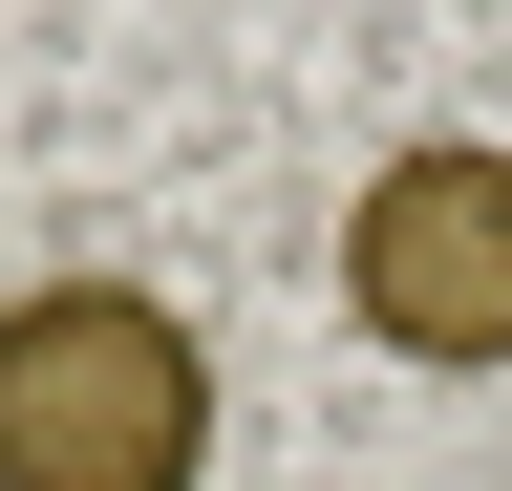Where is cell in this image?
Listing matches in <instances>:
<instances>
[{"label":"cell","instance_id":"6da1fadb","mask_svg":"<svg viewBox=\"0 0 512 491\" xmlns=\"http://www.w3.org/2000/svg\"><path fill=\"white\" fill-rule=\"evenodd\" d=\"M214 470V342L150 278L0 299V491H192Z\"/></svg>","mask_w":512,"mask_h":491},{"label":"cell","instance_id":"7a4b0ae2","mask_svg":"<svg viewBox=\"0 0 512 491\" xmlns=\"http://www.w3.org/2000/svg\"><path fill=\"white\" fill-rule=\"evenodd\" d=\"M342 321L384 363H448V385L512 363V150L491 129H427L342 193Z\"/></svg>","mask_w":512,"mask_h":491}]
</instances>
